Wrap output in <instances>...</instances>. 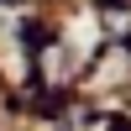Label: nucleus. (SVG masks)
Returning a JSON list of instances; mask_svg holds the SVG:
<instances>
[]
</instances>
